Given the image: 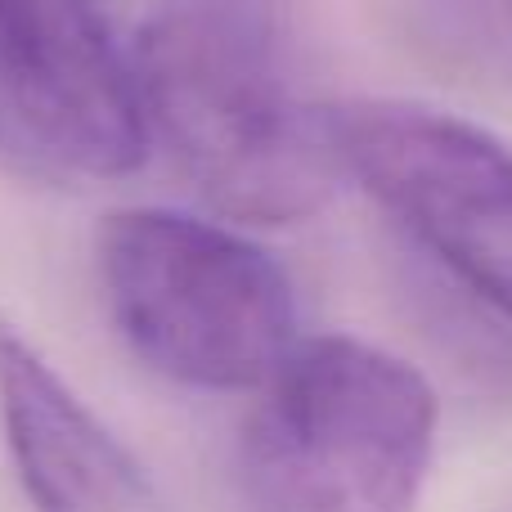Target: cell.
<instances>
[{
  "mask_svg": "<svg viewBox=\"0 0 512 512\" xmlns=\"http://www.w3.org/2000/svg\"><path fill=\"white\" fill-rule=\"evenodd\" d=\"M131 59L149 144L216 216L292 225L346 180L333 104L301 90L270 0H158Z\"/></svg>",
  "mask_w": 512,
  "mask_h": 512,
  "instance_id": "6da1fadb",
  "label": "cell"
},
{
  "mask_svg": "<svg viewBox=\"0 0 512 512\" xmlns=\"http://www.w3.org/2000/svg\"><path fill=\"white\" fill-rule=\"evenodd\" d=\"M436 391L360 337H310L256 387L239 450L243 512H414Z\"/></svg>",
  "mask_w": 512,
  "mask_h": 512,
  "instance_id": "7a4b0ae2",
  "label": "cell"
},
{
  "mask_svg": "<svg viewBox=\"0 0 512 512\" xmlns=\"http://www.w3.org/2000/svg\"><path fill=\"white\" fill-rule=\"evenodd\" d=\"M99 297L117 337L167 382L256 391L297 346V297L234 221L126 207L95 234Z\"/></svg>",
  "mask_w": 512,
  "mask_h": 512,
  "instance_id": "3957f363",
  "label": "cell"
},
{
  "mask_svg": "<svg viewBox=\"0 0 512 512\" xmlns=\"http://www.w3.org/2000/svg\"><path fill=\"white\" fill-rule=\"evenodd\" d=\"M346 180L459 288L512 319V149L405 99L333 104Z\"/></svg>",
  "mask_w": 512,
  "mask_h": 512,
  "instance_id": "277c9868",
  "label": "cell"
},
{
  "mask_svg": "<svg viewBox=\"0 0 512 512\" xmlns=\"http://www.w3.org/2000/svg\"><path fill=\"white\" fill-rule=\"evenodd\" d=\"M144 153L140 77L104 5L0 0V162L45 185H99Z\"/></svg>",
  "mask_w": 512,
  "mask_h": 512,
  "instance_id": "5b68a950",
  "label": "cell"
},
{
  "mask_svg": "<svg viewBox=\"0 0 512 512\" xmlns=\"http://www.w3.org/2000/svg\"><path fill=\"white\" fill-rule=\"evenodd\" d=\"M0 427L36 512H167L144 463L9 319H0Z\"/></svg>",
  "mask_w": 512,
  "mask_h": 512,
  "instance_id": "8992f818",
  "label": "cell"
},
{
  "mask_svg": "<svg viewBox=\"0 0 512 512\" xmlns=\"http://www.w3.org/2000/svg\"><path fill=\"white\" fill-rule=\"evenodd\" d=\"M490 68L512 72V0H495L490 9Z\"/></svg>",
  "mask_w": 512,
  "mask_h": 512,
  "instance_id": "52a82bcc",
  "label": "cell"
}]
</instances>
